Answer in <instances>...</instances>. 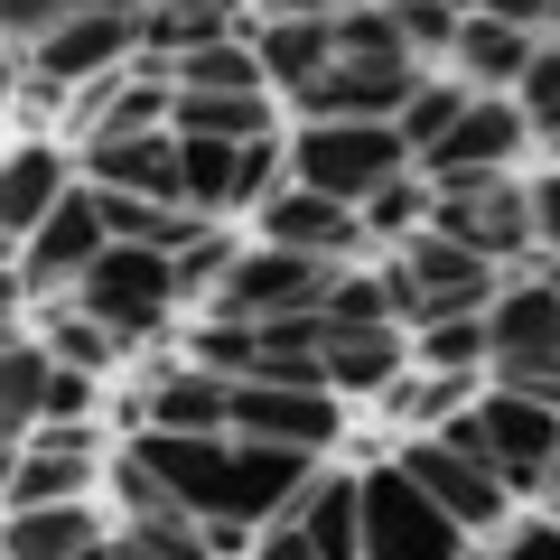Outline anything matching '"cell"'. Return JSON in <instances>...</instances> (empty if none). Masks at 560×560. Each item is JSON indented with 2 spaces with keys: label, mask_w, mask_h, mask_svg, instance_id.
<instances>
[{
  "label": "cell",
  "mask_w": 560,
  "mask_h": 560,
  "mask_svg": "<svg viewBox=\"0 0 560 560\" xmlns=\"http://www.w3.org/2000/svg\"><path fill=\"white\" fill-rule=\"evenodd\" d=\"M411 140L401 121H300L290 131V187H318V197H383L393 178H411Z\"/></svg>",
  "instance_id": "1"
},
{
  "label": "cell",
  "mask_w": 560,
  "mask_h": 560,
  "mask_svg": "<svg viewBox=\"0 0 560 560\" xmlns=\"http://www.w3.org/2000/svg\"><path fill=\"white\" fill-rule=\"evenodd\" d=\"M440 440L467 448V458H486L514 495H533V486H551V458H560V411L533 393H514V383H486L477 411L440 420Z\"/></svg>",
  "instance_id": "2"
},
{
  "label": "cell",
  "mask_w": 560,
  "mask_h": 560,
  "mask_svg": "<svg viewBox=\"0 0 560 560\" xmlns=\"http://www.w3.org/2000/svg\"><path fill=\"white\" fill-rule=\"evenodd\" d=\"M467 523L448 514L411 467H364V560H467Z\"/></svg>",
  "instance_id": "3"
},
{
  "label": "cell",
  "mask_w": 560,
  "mask_h": 560,
  "mask_svg": "<svg viewBox=\"0 0 560 560\" xmlns=\"http://www.w3.org/2000/svg\"><path fill=\"white\" fill-rule=\"evenodd\" d=\"M178 300H187L178 253H150V243H113V253L75 280V308H84V318H103L121 346H131V337H160V327L178 318Z\"/></svg>",
  "instance_id": "4"
},
{
  "label": "cell",
  "mask_w": 560,
  "mask_h": 560,
  "mask_svg": "<svg viewBox=\"0 0 560 560\" xmlns=\"http://www.w3.org/2000/svg\"><path fill=\"white\" fill-rule=\"evenodd\" d=\"M393 290H401V327H430V318H486V308L504 300V261L467 253V243H448V234H420V243H401Z\"/></svg>",
  "instance_id": "5"
},
{
  "label": "cell",
  "mask_w": 560,
  "mask_h": 560,
  "mask_svg": "<svg viewBox=\"0 0 560 560\" xmlns=\"http://www.w3.org/2000/svg\"><path fill=\"white\" fill-rule=\"evenodd\" d=\"M430 234L523 271L533 261V178H448V187H430Z\"/></svg>",
  "instance_id": "6"
},
{
  "label": "cell",
  "mask_w": 560,
  "mask_h": 560,
  "mask_svg": "<svg viewBox=\"0 0 560 560\" xmlns=\"http://www.w3.org/2000/svg\"><path fill=\"white\" fill-rule=\"evenodd\" d=\"M346 261H308V253H280V243H261V253H234V271H224L215 308L224 318H308V308H327V290H337Z\"/></svg>",
  "instance_id": "7"
},
{
  "label": "cell",
  "mask_w": 560,
  "mask_h": 560,
  "mask_svg": "<svg viewBox=\"0 0 560 560\" xmlns=\"http://www.w3.org/2000/svg\"><path fill=\"white\" fill-rule=\"evenodd\" d=\"M271 187H290V140H187V206H197L206 224L261 206Z\"/></svg>",
  "instance_id": "8"
},
{
  "label": "cell",
  "mask_w": 560,
  "mask_h": 560,
  "mask_svg": "<svg viewBox=\"0 0 560 560\" xmlns=\"http://www.w3.org/2000/svg\"><path fill=\"white\" fill-rule=\"evenodd\" d=\"M486 327H495V374L486 383H551L560 374V280L514 271L504 300L486 308Z\"/></svg>",
  "instance_id": "9"
},
{
  "label": "cell",
  "mask_w": 560,
  "mask_h": 560,
  "mask_svg": "<svg viewBox=\"0 0 560 560\" xmlns=\"http://www.w3.org/2000/svg\"><path fill=\"white\" fill-rule=\"evenodd\" d=\"M113 66H140V20H131V10H66L57 38L28 47L38 94H66V84H84V94H94Z\"/></svg>",
  "instance_id": "10"
},
{
  "label": "cell",
  "mask_w": 560,
  "mask_h": 560,
  "mask_svg": "<svg viewBox=\"0 0 560 560\" xmlns=\"http://www.w3.org/2000/svg\"><path fill=\"white\" fill-rule=\"evenodd\" d=\"M113 253V215H103V187H75V197L57 206V215L38 224V234L20 243V300H38V290H75L94 261Z\"/></svg>",
  "instance_id": "11"
},
{
  "label": "cell",
  "mask_w": 560,
  "mask_h": 560,
  "mask_svg": "<svg viewBox=\"0 0 560 560\" xmlns=\"http://www.w3.org/2000/svg\"><path fill=\"white\" fill-rule=\"evenodd\" d=\"M523 140H533L523 103H514V94H477L458 121H448V140L420 160V178H430V187H448V178H514Z\"/></svg>",
  "instance_id": "12"
},
{
  "label": "cell",
  "mask_w": 560,
  "mask_h": 560,
  "mask_svg": "<svg viewBox=\"0 0 560 560\" xmlns=\"http://www.w3.org/2000/svg\"><path fill=\"white\" fill-rule=\"evenodd\" d=\"M346 411L327 383H234V440H271V448H337Z\"/></svg>",
  "instance_id": "13"
},
{
  "label": "cell",
  "mask_w": 560,
  "mask_h": 560,
  "mask_svg": "<svg viewBox=\"0 0 560 560\" xmlns=\"http://www.w3.org/2000/svg\"><path fill=\"white\" fill-rule=\"evenodd\" d=\"M401 467H411V477H420L430 495L448 504V514L467 523V541H477V533H514V486H504V477H495L486 458H467V448H448L440 430L401 448Z\"/></svg>",
  "instance_id": "14"
},
{
  "label": "cell",
  "mask_w": 560,
  "mask_h": 560,
  "mask_svg": "<svg viewBox=\"0 0 560 560\" xmlns=\"http://www.w3.org/2000/svg\"><path fill=\"white\" fill-rule=\"evenodd\" d=\"M253 215H261V243L308 253V261H346V253H364V243H374V234H364V206L318 197V187H271Z\"/></svg>",
  "instance_id": "15"
},
{
  "label": "cell",
  "mask_w": 560,
  "mask_h": 560,
  "mask_svg": "<svg viewBox=\"0 0 560 560\" xmlns=\"http://www.w3.org/2000/svg\"><path fill=\"white\" fill-rule=\"evenodd\" d=\"M420 57H337L327 84L300 103L308 121H401V103L420 94Z\"/></svg>",
  "instance_id": "16"
},
{
  "label": "cell",
  "mask_w": 560,
  "mask_h": 560,
  "mask_svg": "<svg viewBox=\"0 0 560 560\" xmlns=\"http://www.w3.org/2000/svg\"><path fill=\"white\" fill-rule=\"evenodd\" d=\"M131 458L168 486L187 523H224V467H234V440H168V430H140Z\"/></svg>",
  "instance_id": "17"
},
{
  "label": "cell",
  "mask_w": 560,
  "mask_h": 560,
  "mask_svg": "<svg viewBox=\"0 0 560 560\" xmlns=\"http://www.w3.org/2000/svg\"><path fill=\"white\" fill-rule=\"evenodd\" d=\"M84 178L113 187V197L187 206V140H178V131H150V140H84Z\"/></svg>",
  "instance_id": "18"
},
{
  "label": "cell",
  "mask_w": 560,
  "mask_h": 560,
  "mask_svg": "<svg viewBox=\"0 0 560 560\" xmlns=\"http://www.w3.org/2000/svg\"><path fill=\"white\" fill-rule=\"evenodd\" d=\"M94 486V440L47 420L28 448H10V514H38V504H84Z\"/></svg>",
  "instance_id": "19"
},
{
  "label": "cell",
  "mask_w": 560,
  "mask_h": 560,
  "mask_svg": "<svg viewBox=\"0 0 560 560\" xmlns=\"http://www.w3.org/2000/svg\"><path fill=\"white\" fill-rule=\"evenodd\" d=\"M140 430H168V440H234V383L224 374H160L150 393L131 401Z\"/></svg>",
  "instance_id": "20"
},
{
  "label": "cell",
  "mask_w": 560,
  "mask_h": 560,
  "mask_svg": "<svg viewBox=\"0 0 560 560\" xmlns=\"http://www.w3.org/2000/svg\"><path fill=\"white\" fill-rule=\"evenodd\" d=\"M261 47V75H271V94L308 103L327 84V66H337V20H300V10H271V20L253 28Z\"/></svg>",
  "instance_id": "21"
},
{
  "label": "cell",
  "mask_w": 560,
  "mask_h": 560,
  "mask_svg": "<svg viewBox=\"0 0 560 560\" xmlns=\"http://www.w3.org/2000/svg\"><path fill=\"white\" fill-rule=\"evenodd\" d=\"M66 197H75V160H66L57 140H20L10 168H0V224H10V243H28Z\"/></svg>",
  "instance_id": "22"
},
{
  "label": "cell",
  "mask_w": 560,
  "mask_h": 560,
  "mask_svg": "<svg viewBox=\"0 0 560 560\" xmlns=\"http://www.w3.org/2000/svg\"><path fill=\"white\" fill-rule=\"evenodd\" d=\"M401 374H411V337L401 327H327V393H393Z\"/></svg>",
  "instance_id": "23"
},
{
  "label": "cell",
  "mask_w": 560,
  "mask_h": 560,
  "mask_svg": "<svg viewBox=\"0 0 560 560\" xmlns=\"http://www.w3.org/2000/svg\"><path fill=\"white\" fill-rule=\"evenodd\" d=\"M533 57H541V38L533 28H514V20H486V10H467V28H458V75L477 84V94H514L523 75H533Z\"/></svg>",
  "instance_id": "24"
},
{
  "label": "cell",
  "mask_w": 560,
  "mask_h": 560,
  "mask_svg": "<svg viewBox=\"0 0 560 560\" xmlns=\"http://www.w3.org/2000/svg\"><path fill=\"white\" fill-rule=\"evenodd\" d=\"M47 393H57V346L38 327L10 337V374H0V420H10V448H28L47 430Z\"/></svg>",
  "instance_id": "25"
},
{
  "label": "cell",
  "mask_w": 560,
  "mask_h": 560,
  "mask_svg": "<svg viewBox=\"0 0 560 560\" xmlns=\"http://www.w3.org/2000/svg\"><path fill=\"white\" fill-rule=\"evenodd\" d=\"M300 533L318 541V560H364V477H318L300 504Z\"/></svg>",
  "instance_id": "26"
},
{
  "label": "cell",
  "mask_w": 560,
  "mask_h": 560,
  "mask_svg": "<svg viewBox=\"0 0 560 560\" xmlns=\"http://www.w3.org/2000/svg\"><path fill=\"white\" fill-rule=\"evenodd\" d=\"M103 551L94 504H38V514H10V560H84Z\"/></svg>",
  "instance_id": "27"
},
{
  "label": "cell",
  "mask_w": 560,
  "mask_h": 560,
  "mask_svg": "<svg viewBox=\"0 0 560 560\" xmlns=\"http://www.w3.org/2000/svg\"><path fill=\"white\" fill-rule=\"evenodd\" d=\"M178 131L187 140H280L271 94H178Z\"/></svg>",
  "instance_id": "28"
},
{
  "label": "cell",
  "mask_w": 560,
  "mask_h": 560,
  "mask_svg": "<svg viewBox=\"0 0 560 560\" xmlns=\"http://www.w3.org/2000/svg\"><path fill=\"white\" fill-rule=\"evenodd\" d=\"M411 364L420 374H495V327L486 318H430V327H411Z\"/></svg>",
  "instance_id": "29"
},
{
  "label": "cell",
  "mask_w": 560,
  "mask_h": 560,
  "mask_svg": "<svg viewBox=\"0 0 560 560\" xmlns=\"http://www.w3.org/2000/svg\"><path fill=\"white\" fill-rule=\"evenodd\" d=\"M327 327H401V290H393V271H355V261H346L337 290H327Z\"/></svg>",
  "instance_id": "30"
},
{
  "label": "cell",
  "mask_w": 560,
  "mask_h": 560,
  "mask_svg": "<svg viewBox=\"0 0 560 560\" xmlns=\"http://www.w3.org/2000/svg\"><path fill=\"white\" fill-rule=\"evenodd\" d=\"M364 234L374 243H420L430 234V178L411 168V178H393L383 197H364Z\"/></svg>",
  "instance_id": "31"
},
{
  "label": "cell",
  "mask_w": 560,
  "mask_h": 560,
  "mask_svg": "<svg viewBox=\"0 0 560 560\" xmlns=\"http://www.w3.org/2000/svg\"><path fill=\"white\" fill-rule=\"evenodd\" d=\"M467 103H477V94H467V84H448V75H430L411 103H401V140H411V160H430V150H440L448 121H458Z\"/></svg>",
  "instance_id": "32"
},
{
  "label": "cell",
  "mask_w": 560,
  "mask_h": 560,
  "mask_svg": "<svg viewBox=\"0 0 560 560\" xmlns=\"http://www.w3.org/2000/svg\"><path fill=\"white\" fill-rule=\"evenodd\" d=\"M38 337L57 346V364H75V374H103V364L121 355V337H113L103 318H84V308H57V318H47Z\"/></svg>",
  "instance_id": "33"
},
{
  "label": "cell",
  "mask_w": 560,
  "mask_h": 560,
  "mask_svg": "<svg viewBox=\"0 0 560 560\" xmlns=\"http://www.w3.org/2000/svg\"><path fill=\"white\" fill-rule=\"evenodd\" d=\"M514 103H523V121H533V140H560V38H541V57H533V75L514 84Z\"/></svg>",
  "instance_id": "34"
},
{
  "label": "cell",
  "mask_w": 560,
  "mask_h": 560,
  "mask_svg": "<svg viewBox=\"0 0 560 560\" xmlns=\"http://www.w3.org/2000/svg\"><path fill=\"white\" fill-rule=\"evenodd\" d=\"M0 28H10L20 47H47L66 28V0H0Z\"/></svg>",
  "instance_id": "35"
},
{
  "label": "cell",
  "mask_w": 560,
  "mask_h": 560,
  "mask_svg": "<svg viewBox=\"0 0 560 560\" xmlns=\"http://www.w3.org/2000/svg\"><path fill=\"white\" fill-rule=\"evenodd\" d=\"M495 560H560V514H533L514 533H495Z\"/></svg>",
  "instance_id": "36"
},
{
  "label": "cell",
  "mask_w": 560,
  "mask_h": 560,
  "mask_svg": "<svg viewBox=\"0 0 560 560\" xmlns=\"http://www.w3.org/2000/svg\"><path fill=\"white\" fill-rule=\"evenodd\" d=\"M253 560H318V541H308L300 514H290V523H261L253 533Z\"/></svg>",
  "instance_id": "37"
},
{
  "label": "cell",
  "mask_w": 560,
  "mask_h": 560,
  "mask_svg": "<svg viewBox=\"0 0 560 560\" xmlns=\"http://www.w3.org/2000/svg\"><path fill=\"white\" fill-rule=\"evenodd\" d=\"M533 253H560V168L533 178Z\"/></svg>",
  "instance_id": "38"
},
{
  "label": "cell",
  "mask_w": 560,
  "mask_h": 560,
  "mask_svg": "<svg viewBox=\"0 0 560 560\" xmlns=\"http://www.w3.org/2000/svg\"><path fill=\"white\" fill-rule=\"evenodd\" d=\"M467 10H486V20H514V28H533V20H551L560 0H467Z\"/></svg>",
  "instance_id": "39"
},
{
  "label": "cell",
  "mask_w": 560,
  "mask_h": 560,
  "mask_svg": "<svg viewBox=\"0 0 560 560\" xmlns=\"http://www.w3.org/2000/svg\"><path fill=\"white\" fill-rule=\"evenodd\" d=\"M206 10H224V20H243V10H253V0H206Z\"/></svg>",
  "instance_id": "40"
},
{
  "label": "cell",
  "mask_w": 560,
  "mask_h": 560,
  "mask_svg": "<svg viewBox=\"0 0 560 560\" xmlns=\"http://www.w3.org/2000/svg\"><path fill=\"white\" fill-rule=\"evenodd\" d=\"M541 495H551V504H560V458H551V486H541Z\"/></svg>",
  "instance_id": "41"
}]
</instances>
